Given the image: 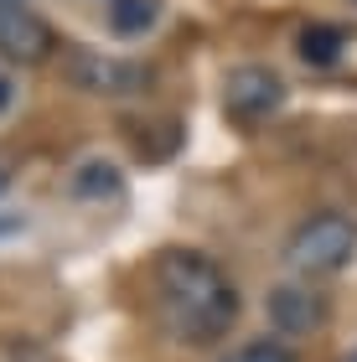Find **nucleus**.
Masks as SVG:
<instances>
[{
  "instance_id": "nucleus-11",
  "label": "nucleus",
  "mask_w": 357,
  "mask_h": 362,
  "mask_svg": "<svg viewBox=\"0 0 357 362\" xmlns=\"http://www.w3.org/2000/svg\"><path fill=\"white\" fill-rule=\"evenodd\" d=\"M21 228H26V218H21V212L0 207V243H6V238H16V233H21Z\"/></svg>"
},
{
  "instance_id": "nucleus-4",
  "label": "nucleus",
  "mask_w": 357,
  "mask_h": 362,
  "mask_svg": "<svg viewBox=\"0 0 357 362\" xmlns=\"http://www.w3.org/2000/svg\"><path fill=\"white\" fill-rule=\"evenodd\" d=\"M264 316L280 337H316L332 316V300H327V290H321L316 279H285V285L269 290Z\"/></svg>"
},
{
  "instance_id": "nucleus-6",
  "label": "nucleus",
  "mask_w": 357,
  "mask_h": 362,
  "mask_svg": "<svg viewBox=\"0 0 357 362\" xmlns=\"http://www.w3.org/2000/svg\"><path fill=\"white\" fill-rule=\"evenodd\" d=\"M280 104H285L280 73H274V68H259V62L233 68L228 83H223V109H228L238 124H264L269 114H280Z\"/></svg>"
},
{
  "instance_id": "nucleus-3",
  "label": "nucleus",
  "mask_w": 357,
  "mask_h": 362,
  "mask_svg": "<svg viewBox=\"0 0 357 362\" xmlns=\"http://www.w3.org/2000/svg\"><path fill=\"white\" fill-rule=\"evenodd\" d=\"M52 52H57L52 21L31 11V0H0V57L16 68H42Z\"/></svg>"
},
{
  "instance_id": "nucleus-7",
  "label": "nucleus",
  "mask_w": 357,
  "mask_h": 362,
  "mask_svg": "<svg viewBox=\"0 0 357 362\" xmlns=\"http://www.w3.org/2000/svg\"><path fill=\"white\" fill-rule=\"evenodd\" d=\"M295 52H300L305 68L332 73L336 62L347 57V31H342V26H305L300 37H295Z\"/></svg>"
},
{
  "instance_id": "nucleus-13",
  "label": "nucleus",
  "mask_w": 357,
  "mask_h": 362,
  "mask_svg": "<svg viewBox=\"0 0 357 362\" xmlns=\"http://www.w3.org/2000/svg\"><path fill=\"white\" fill-rule=\"evenodd\" d=\"M6 181H11V171H6V166H0V192H6Z\"/></svg>"
},
{
  "instance_id": "nucleus-9",
  "label": "nucleus",
  "mask_w": 357,
  "mask_h": 362,
  "mask_svg": "<svg viewBox=\"0 0 357 362\" xmlns=\"http://www.w3.org/2000/svg\"><path fill=\"white\" fill-rule=\"evenodd\" d=\"M151 6H145V0H115V6H109V21H115V31L119 37H135V31H145L151 26Z\"/></svg>"
},
{
  "instance_id": "nucleus-10",
  "label": "nucleus",
  "mask_w": 357,
  "mask_h": 362,
  "mask_svg": "<svg viewBox=\"0 0 357 362\" xmlns=\"http://www.w3.org/2000/svg\"><path fill=\"white\" fill-rule=\"evenodd\" d=\"M223 362H295V352H290L285 341H249V347L228 352Z\"/></svg>"
},
{
  "instance_id": "nucleus-1",
  "label": "nucleus",
  "mask_w": 357,
  "mask_h": 362,
  "mask_svg": "<svg viewBox=\"0 0 357 362\" xmlns=\"http://www.w3.org/2000/svg\"><path fill=\"white\" fill-rule=\"evenodd\" d=\"M156 316L171 341L213 347L238 321V285L213 254L166 249L156 259Z\"/></svg>"
},
{
  "instance_id": "nucleus-14",
  "label": "nucleus",
  "mask_w": 357,
  "mask_h": 362,
  "mask_svg": "<svg viewBox=\"0 0 357 362\" xmlns=\"http://www.w3.org/2000/svg\"><path fill=\"white\" fill-rule=\"evenodd\" d=\"M352 362H357V352H352Z\"/></svg>"
},
{
  "instance_id": "nucleus-8",
  "label": "nucleus",
  "mask_w": 357,
  "mask_h": 362,
  "mask_svg": "<svg viewBox=\"0 0 357 362\" xmlns=\"http://www.w3.org/2000/svg\"><path fill=\"white\" fill-rule=\"evenodd\" d=\"M124 192V176L109 166V160H88L83 171L73 176V197H88V202H109V197Z\"/></svg>"
},
{
  "instance_id": "nucleus-5",
  "label": "nucleus",
  "mask_w": 357,
  "mask_h": 362,
  "mask_svg": "<svg viewBox=\"0 0 357 362\" xmlns=\"http://www.w3.org/2000/svg\"><path fill=\"white\" fill-rule=\"evenodd\" d=\"M68 78L88 93H104V98H129L140 88H151V68L145 62H129V57H109V52H93V47H78L68 57Z\"/></svg>"
},
{
  "instance_id": "nucleus-12",
  "label": "nucleus",
  "mask_w": 357,
  "mask_h": 362,
  "mask_svg": "<svg viewBox=\"0 0 357 362\" xmlns=\"http://www.w3.org/2000/svg\"><path fill=\"white\" fill-rule=\"evenodd\" d=\"M11 98H16V88H11V78H6V73H0V114H6V109H11Z\"/></svg>"
},
{
  "instance_id": "nucleus-2",
  "label": "nucleus",
  "mask_w": 357,
  "mask_h": 362,
  "mask_svg": "<svg viewBox=\"0 0 357 362\" xmlns=\"http://www.w3.org/2000/svg\"><path fill=\"white\" fill-rule=\"evenodd\" d=\"M352 254H357V218H347V212H336V207H321L311 218H300L285 238L290 274L316 279V285L332 279V274H342L352 264Z\"/></svg>"
}]
</instances>
